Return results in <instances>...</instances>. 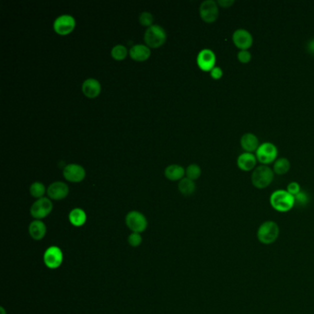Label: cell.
Listing matches in <instances>:
<instances>
[{
    "label": "cell",
    "instance_id": "cell-1",
    "mask_svg": "<svg viewBox=\"0 0 314 314\" xmlns=\"http://www.w3.org/2000/svg\"><path fill=\"white\" fill-rule=\"evenodd\" d=\"M269 201L274 210L280 213H286L290 211L296 204L295 196H292L286 190L283 189L274 191L270 196Z\"/></svg>",
    "mask_w": 314,
    "mask_h": 314
},
{
    "label": "cell",
    "instance_id": "cell-2",
    "mask_svg": "<svg viewBox=\"0 0 314 314\" xmlns=\"http://www.w3.org/2000/svg\"><path fill=\"white\" fill-rule=\"evenodd\" d=\"M280 226L276 222L264 221L257 230V238L262 244H272L280 237Z\"/></svg>",
    "mask_w": 314,
    "mask_h": 314
},
{
    "label": "cell",
    "instance_id": "cell-3",
    "mask_svg": "<svg viewBox=\"0 0 314 314\" xmlns=\"http://www.w3.org/2000/svg\"><path fill=\"white\" fill-rule=\"evenodd\" d=\"M274 176V172L273 169L268 165H260L252 170L250 180L254 186L258 189H264L272 184Z\"/></svg>",
    "mask_w": 314,
    "mask_h": 314
},
{
    "label": "cell",
    "instance_id": "cell-4",
    "mask_svg": "<svg viewBox=\"0 0 314 314\" xmlns=\"http://www.w3.org/2000/svg\"><path fill=\"white\" fill-rule=\"evenodd\" d=\"M167 39V34L165 30L160 25H152L146 30L144 35L146 46L152 48H158L164 44Z\"/></svg>",
    "mask_w": 314,
    "mask_h": 314
},
{
    "label": "cell",
    "instance_id": "cell-5",
    "mask_svg": "<svg viewBox=\"0 0 314 314\" xmlns=\"http://www.w3.org/2000/svg\"><path fill=\"white\" fill-rule=\"evenodd\" d=\"M257 160L262 163V165H268L274 162L278 156V150L276 146L271 142H264L260 144L256 152Z\"/></svg>",
    "mask_w": 314,
    "mask_h": 314
},
{
    "label": "cell",
    "instance_id": "cell-6",
    "mask_svg": "<svg viewBox=\"0 0 314 314\" xmlns=\"http://www.w3.org/2000/svg\"><path fill=\"white\" fill-rule=\"evenodd\" d=\"M200 17L206 24H213L220 15L218 4L215 0H204L199 8Z\"/></svg>",
    "mask_w": 314,
    "mask_h": 314
},
{
    "label": "cell",
    "instance_id": "cell-7",
    "mask_svg": "<svg viewBox=\"0 0 314 314\" xmlns=\"http://www.w3.org/2000/svg\"><path fill=\"white\" fill-rule=\"evenodd\" d=\"M126 224L133 232L141 233L148 228L145 216L138 211H131L126 216Z\"/></svg>",
    "mask_w": 314,
    "mask_h": 314
},
{
    "label": "cell",
    "instance_id": "cell-8",
    "mask_svg": "<svg viewBox=\"0 0 314 314\" xmlns=\"http://www.w3.org/2000/svg\"><path fill=\"white\" fill-rule=\"evenodd\" d=\"M52 210V203L50 199L46 198H40L35 201L30 208V215L36 220H40L46 218Z\"/></svg>",
    "mask_w": 314,
    "mask_h": 314
},
{
    "label": "cell",
    "instance_id": "cell-9",
    "mask_svg": "<svg viewBox=\"0 0 314 314\" xmlns=\"http://www.w3.org/2000/svg\"><path fill=\"white\" fill-rule=\"evenodd\" d=\"M232 41L240 50H248L254 44V37L248 30L240 28L234 30Z\"/></svg>",
    "mask_w": 314,
    "mask_h": 314
},
{
    "label": "cell",
    "instance_id": "cell-10",
    "mask_svg": "<svg viewBox=\"0 0 314 314\" xmlns=\"http://www.w3.org/2000/svg\"><path fill=\"white\" fill-rule=\"evenodd\" d=\"M76 27V20L71 15H61L54 22V30L59 35L70 34Z\"/></svg>",
    "mask_w": 314,
    "mask_h": 314
},
{
    "label": "cell",
    "instance_id": "cell-11",
    "mask_svg": "<svg viewBox=\"0 0 314 314\" xmlns=\"http://www.w3.org/2000/svg\"><path fill=\"white\" fill-rule=\"evenodd\" d=\"M216 62V54L211 49L204 48L198 52L196 63L200 70L206 72L208 71L210 72L215 68Z\"/></svg>",
    "mask_w": 314,
    "mask_h": 314
},
{
    "label": "cell",
    "instance_id": "cell-12",
    "mask_svg": "<svg viewBox=\"0 0 314 314\" xmlns=\"http://www.w3.org/2000/svg\"><path fill=\"white\" fill-rule=\"evenodd\" d=\"M63 252L58 246H51L49 247L44 256V262L47 268L51 269L58 268L63 262Z\"/></svg>",
    "mask_w": 314,
    "mask_h": 314
},
{
    "label": "cell",
    "instance_id": "cell-13",
    "mask_svg": "<svg viewBox=\"0 0 314 314\" xmlns=\"http://www.w3.org/2000/svg\"><path fill=\"white\" fill-rule=\"evenodd\" d=\"M64 179L71 182H80L84 180L86 176V172L84 168L78 164H68L63 170Z\"/></svg>",
    "mask_w": 314,
    "mask_h": 314
},
{
    "label": "cell",
    "instance_id": "cell-14",
    "mask_svg": "<svg viewBox=\"0 0 314 314\" xmlns=\"http://www.w3.org/2000/svg\"><path fill=\"white\" fill-rule=\"evenodd\" d=\"M70 188L63 182H54L47 189L48 196L52 200H62L68 196Z\"/></svg>",
    "mask_w": 314,
    "mask_h": 314
},
{
    "label": "cell",
    "instance_id": "cell-15",
    "mask_svg": "<svg viewBox=\"0 0 314 314\" xmlns=\"http://www.w3.org/2000/svg\"><path fill=\"white\" fill-rule=\"evenodd\" d=\"M257 158L254 153L250 152H244L240 155H238L237 158V166L240 170L244 172H250L256 169Z\"/></svg>",
    "mask_w": 314,
    "mask_h": 314
},
{
    "label": "cell",
    "instance_id": "cell-16",
    "mask_svg": "<svg viewBox=\"0 0 314 314\" xmlns=\"http://www.w3.org/2000/svg\"><path fill=\"white\" fill-rule=\"evenodd\" d=\"M82 92L88 98H96L100 94V84L95 78H88L82 84Z\"/></svg>",
    "mask_w": 314,
    "mask_h": 314
},
{
    "label": "cell",
    "instance_id": "cell-17",
    "mask_svg": "<svg viewBox=\"0 0 314 314\" xmlns=\"http://www.w3.org/2000/svg\"><path fill=\"white\" fill-rule=\"evenodd\" d=\"M240 143L242 148L244 150V152H250V153L256 152L260 146L258 138L252 133H245L244 134H242V136L240 140Z\"/></svg>",
    "mask_w": 314,
    "mask_h": 314
},
{
    "label": "cell",
    "instance_id": "cell-18",
    "mask_svg": "<svg viewBox=\"0 0 314 314\" xmlns=\"http://www.w3.org/2000/svg\"><path fill=\"white\" fill-rule=\"evenodd\" d=\"M129 54L134 61L142 62L150 58L152 52L150 47L145 44H136L130 49Z\"/></svg>",
    "mask_w": 314,
    "mask_h": 314
},
{
    "label": "cell",
    "instance_id": "cell-19",
    "mask_svg": "<svg viewBox=\"0 0 314 314\" xmlns=\"http://www.w3.org/2000/svg\"><path fill=\"white\" fill-rule=\"evenodd\" d=\"M29 233L35 240H41L46 234V226L41 220L32 221L30 224Z\"/></svg>",
    "mask_w": 314,
    "mask_h": 314
},
{
    "label": "cell",
    "instance_id": "cell-20",
    "mask_svg": "<svg viewBox=\"0 0 314 314\" xmlns=\"http://www.w3.org/2000/svg\"><path fill=\"white\" fill-rule=\"evenodd\" d=\"M87 220V215L82 208H74L70 213V223L74 227H82Z\"/></svg>",
    "mask_w": 314,
    "mask_h": 314
},
{
    "label": "cell",
    "instance_id": "cell-21",
    "mask_svg": "<svg viewBox=\"0 0 314 314\" xmlns=\"http://www.w3.org/2000/svg\"><path fill=\"white\" fill-rule=\"evenodd\" d=\"M184 172V169L177 164L170 165L165 169V176L170 180H182Z\"/></svg>",
    "mask_w": 314,
    "mask_h": 314
},
{
    "label": "cell",
    "instance_id": "cell-22",
    "mask_svg": "<svg viewBox=\"0 0 314 314\" xmlns=\"http://www.w3.org/2000/svg\"><path fill=\"white\" fill-rule=\"evenodd\" d=\"M290 167V162L286 158H280L274 162V172L278 175L286 174Z\"/></svg>",
    "mask_w": 314,
    "mask_h": 314
},
{
    "label": "cell",
    "instance_id": "cell-23",
    "mask_svg": "<svg viewBox=\"0 0 314 314\" xmlns=\"http://www.w3.org/2000/svg\"><path fill=\"white\" fill-rule=\"evenodd\" d=\"M178 189L184 196H191L196 191L194 180H190L189 178H182L178 184Z\"/></svg>",
    "mask_w": 314,
    "mask_h": 314
},
{
    "label": "cell",
    "instance_id": "cell-24",
    "mask_svg": "<svg viewBox=\"0 0 314 314\" xmlns=\"http://www.w3.org/2000/svg\"><path fill=\"white\" fill-rule=\"evenodd\" d=\"M30 192L34 198L40 199V198H42L46 192V186L40 182H35L30 187Z\"/></svg>",
    "mask_w": 314,
    "mask_h": 314
},
{
    "label": "cell",
    "instance_id": "cell-25",
    "mask_svg": "<svg viewBox=\"0 0 314 314\" xmlns=\"http://www.w3.org/2000/svg\"><path fill=\"white\" fill-rule=\"evenodd\" d=\"M110 54H112V58L116 59L117 61H121V60H124L126 58L128 49H126V47L124 46L122 44H118L112 49Z\"/></svg>",
    "mask_w": 314,
    "mask_h": 314
},
{
    "label": "cell",
    "instance_id": "cell-26",
    "mask_svg": "<svg viewBox=\"0 0 314 314\" xmlns=\"http://www.w3.org/2000/svg\"><path fill=\"white\" fill-rule=\"evenodd\" d=\"M186 174L187 178H189L190 180H196L201 176L202 170L198 164H191L187 167Z\"/></svg>",
    "mask_w": 314,
    "mask_h": 314
},
{
    "label": "cell",
    "instance_id": "cell-27",
    "mask_svg": "<svg viewBox=\"0 0 314 314\" xmlns=\"http://www.w3.org/2000/svg\"><path fill=\"white\" fill-rule=\"evenodd\" d=\"M154 22V18L152 16V13L150 12H143L140 16V22L143 26H152V24Z\"/></svg>",
    "mask_w": 314,
    "mask_h": 314
},
{
    "label": "cell",
    "instance_id": "cell-28",
    "mask_svg": "<svg viewBox=\"0 0 314 314\" xmlns=\"http://www.w3.org/2000/svg\"><path fill=\"white\" fill-rule=\"evenodd\" d=\"M237 58L242 64H247L252 60V54L248 50H240Z\"/></svg>",
    "mask_w": 314,
    "mask_h": 314
},
{
    "label": "cell",
    "instance_id": "cell-29",
    "mask_svg": "<svg viewBox=\"0 0 314 314\" xmlns=\"http://www.w3.org/2000/svg\"><path fill=\"white\" fill-rule=\"evenodd\" d=\"M128 242L132 247L140 246L142 242V237H141L140 233H131L130 236L128 237Z\"/></svg>",
    "mask_w": 314,
    "mask_h": 314
},
{
    "label": "cell",
    "instance_id": "cell-30",
    "mask_svg": "<svg viewBox=\"0 0 314 314\" xmlns=\"http://www.w3.org/2000/svg\"><path fill=\"white\" fill-rule=\"evenodd\" d=\"M286 191L291 194L292 196H297L298 192L302 191V189H300V184L297 182H291L288 184V186L286 187Z\"/></svg>",
    "mask_w": 314,
    "mask_h": 314
},
{
    "label": "cell",
    "instance_id": "cell-31",
    "mask_svg": "<svg viewBox=\"0 0 314 314\" xmlns=\"http://www.w3.org/2000/svg\"><path fill=\"white\" fill-rule=\"evenodd\" d=\"M295 202H296V204H300V206L307 204L308 202V196L307 192H304V191H300L298 192L297 196H295Z\"/></svg>",
    "mask_w": 314,
    "mask_h": 314
},
{
    "label": "cell",
    "instance_id": "cell-32",
    "mask_svg": "<svg viewBox=\"0 0 314 314\" xmlns=\"http://www.w3.org/2000/svg\"><path fill=\"white\" fill-rule=\"evenodd\" d=\"M210 76L216 80H220L223 76V70L220 66H215L213 70L210 71Z\"/></svg>",
    "mask_w": 314,
    "mask_h": 314
},
{
    "label": "cell",
    "instance_id": "cell-33",
    "mask_svg": "<svg viewBox=\"0 0 314 314\" xmlns=\"http://www.w3.org/2000/svg\"><path fill=\"white\" fill-rule=\"evenodd\" d=\"M216 2L218 4V6L224 8H228L234 5V3H235L234 0H218Z\"/></svg>",
    "mask_w": 314,
    "mask_h": 314
},
{
    "label": "cell",
    "instance_id": "cell-34",
    "mask_svg": "<svg viewBox=\"0 0 314 314\" xmlns=\"http://www.w3.org/2000/svg\"><path fill=\"white\" fill-rule=\"evenodd\" d=\"M307 50H308V52L314 54V38L308 42V44H307Z\"/></svg>",
    "mask_w": 314,
    "mask_h": 314
},
{
    "label": "cell",
    "instance_id": "cell-35",
    "mask_svg": "<svg viewBox=\"0 0 314 314\" xmlns=\"http://www.w3.org/2000/svg\"><path fill=\"white\" fill-rule=\"evenodd\" d=\"M1 312H2V314H6V312H5V310H4V308H1Z\"/></svg>",
    "mask_w": 314,
    "mask_h": 314
}]
</instances>
